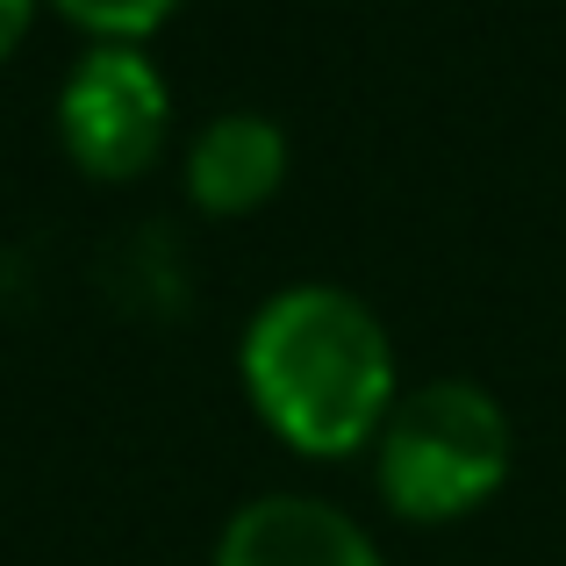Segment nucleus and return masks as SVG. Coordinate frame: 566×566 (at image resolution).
<instances>
[{"instance_id":"nucleus-1","label":"nucleus","mask_w":566,"mask_h":566,"mask_svg":"<svg viewBox=\"0 0 566 566\" xmlns=\"http://www.w3.org/2000/svg\"><path fill=\"white\" fill-rule=\"evenodd\" d=\"M237 380L251 416L302 459L366 452L401 401L395 337L374 302L337 280H294L265 294L237 337Z\"/></svg>"},{"instance_id":"nucleus-2","label":"nucleus","mask_w":566,"mask_h":566,"mask_svg":"<svg viewBox=\"0 0 566 566\" xmlns=\"http://www.w3.org/2000/svg\"><path fill=\"white\" fill-rule=\"evenodd\" d=\"M516 423L481 380L401 387L395 416L374 438V488L401 524H467L510 488Z\"/></svg>"},{"instance_id":"nucleus-3","label":"nucleus","mask_w":566,"mask_h":566,"mask_svg":"<svg viewBox=\"0 0 566 566\" xmlns=\"http://www.w3.org/2000/svg\"><path fill=\"white\" fill-rule=\"evenodd\" d=\"M57 144L101 187H129L172 151V86L137 43H86L57 86Z\"/></svg>"},{"instance_id":"nucleus-4","label":"nucleus","mask_w":566,"mask_h":566,"mask_svg":"<svg viewBox=\"0 0 566 566\" xmlns=\"http://www.w3.org/2000/svg\"><path fill=\"white\" fill-rule=\"evenodd\" d=\"M208 566H387V553L352 510L280 488V495H251L244 510H230Z\"/></svg>"},{"instance_id":"nucleus-5","label":"nucleus","mask_w":566,"mask_h":566,"mask_svg":"<svg viewBox=\"0 0 566 566\" xmlns=\"http://www.w3.org/2000/svg\"><path fill=\"white\" fill-rule=\"evenodd\" d=\"M287 129L259 108H222L208 115L180 151V187L201 216H259L280 187H287Z\"/></svg>"},{"instance_id":"nucleus-6","label":"nucleus","mask_w":566,"mask_h":566,"mask_svg":"<svg viewBox=\"0 0 566 566\" xmlns=\"http://www.w3.org/2000/svg\"><path fill=\"white\" fill-rule=\"evenodd\" d=\"M43 8L65 14L86 43H137V51H144V43H151L187 0H43Z\"/></svg>"},{"instance_id":"nucleus-7","label":"nucleus","mask_w":566,"mask_h":566,"mask_svg":"<svg viewBox=\"0 0 566 566\" xmlns=\"http://www.w3.org/2000/svg\"><path fill=\"white\" fill-rule=\"evenodd\" d=\"M36 14H43V0H0V65L22 51V36H29V22H36Z\"/></svg>"}]
</instances>
